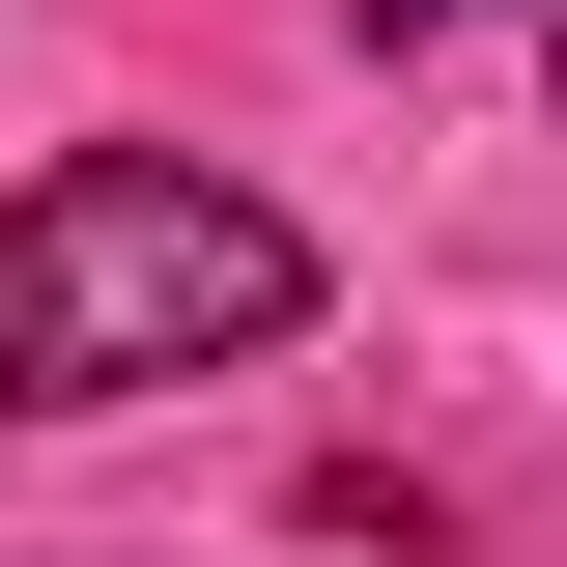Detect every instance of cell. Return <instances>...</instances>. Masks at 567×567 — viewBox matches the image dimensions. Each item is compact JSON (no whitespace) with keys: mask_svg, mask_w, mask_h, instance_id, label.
I'll return each instance as SVG.
<instances>
[{"mask_svg":"<svg viewBox=\"0 0 567 567\" xmlns=\"http://www.w3.org/2000/svg\"><path fill=\"white\" fill-rule=\"evenodd\" d=\"M312 312V227L256 171H171V142H85L0 199V425H85V398H171V369H256Z\"/></svg>","mask_w":567,"mask_h":567,"instance_id":"obj_1","label":"cell"},{"mask_svg":"<svg viewBox=\"0 0 567 567\" xmlns=\"http://www.w3.org/2000/svg\"><path fill=\"white\" fill-rule=\"evenodd\" d=\"M454 29H483V0H369V58H454Z\"/></svg>","mask_w":567,"mask_h":567,"instance_id":"obj_2","label":"cell"},{"mask_svg":"<svg viewBox=\"0 0 567 567\" xmlns=\"http://www.w3.org/2000/svg\"><path fill=\"white\" fill-rule=\"evenodd\" d=\"M539 58H567V0H539Z\"/></svg>","mask_w":567,"mask_h":567,"instance_id":"obj_3","label":"cell"}]
</instances>
